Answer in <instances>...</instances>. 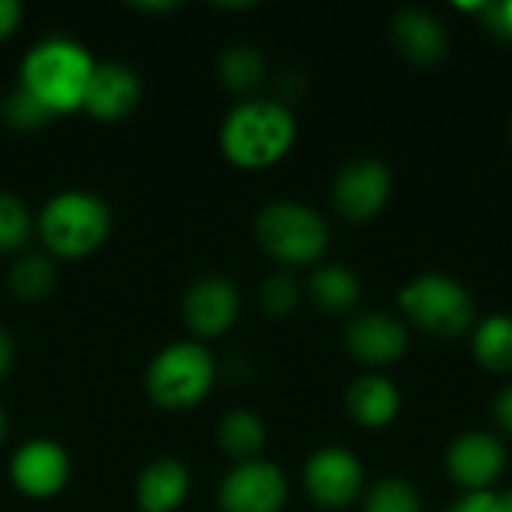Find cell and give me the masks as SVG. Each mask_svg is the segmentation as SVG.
<instances>
[{
  "label": "cell",
  "mask_w": 512,
  "mask_h": 512,
  "mask_svg": "<svg viewBox=\"0 0 512 512\" xmlns=\"http://www.w3.org/2000/svg\"><path fill=\"white\" fill-rule=\"evenodd\" d=\"M297 141V120L288 105L273 99H246L228 111L219 129L225 159L243 171H264L282 162Z\"/></svg>",
  "instance_id": "cell-1"
},
{
  "label": "cell",
  "mask_w": 512,
  "mask_h": 512,
  "mask_svg": "<svg viewBox=\"0 0 512 512\" xmlns=\"http://www.w3.org/2000/svg\"><path fill=\"white\" fill-rule=\"evenodd\" d=\"M18 72V84L30 90L57 117L84 108L96 60L78 39L48 36L24 54Z\"/></svg>",
  "instance_id": "cell-2"
},
{
  "label": "cell",
  "mask_w": 512,
  "mask_h": 512,
  "mask_svg": "<svg viewBox=\"0 0 512 512\" xmlns=\"http://www.w3.org/2000/svg\"><path fill=\"white\" fill-rule=\"evenodd\" d=\"M111 225L108 204L87 189H63L51 195L36 216V231L54 258L93 255L105 246Z\"/></svg>",
  "instance_id": "cell-3"
},
{
  "label": "cell",
  "mask_w": 512,
  "mask_h": 512,
  "mask_svg": "<svg viewBox=\"0 0 512 512\" xmlns=\"http://www.w3.org/2000/svg\"><path fill=\"white\" fill-rule=\"evenodd\" d=\"M255 237L261 249L291 267H306L324 258L330 228L324 216L297 201H270L255 216Z\"/></svg>",
  "instance_id": "cell-4"
},
{
  "label": "cell",
  "mask_w": 512,
  "mask_h": 512,
  "mask_svg": "<svg viewBox=\"0 0 512 512\" xmlns=\"http://www.w3.org/2000/svg\"><path fill=\"white\" fill-rule=\"evenodd\" d=\"M216 381V360L201 342H174L147 366V393L165 411H189L207 399Z\"/></svg>",
  "instance_id": "cell-5"
},
{
  "label": "cell",
  "mask_w": 512,
  "mask_h": 512,
  "mask_svg": "<svg viewBox=\"0 0 512 512\" xmlns=\"http://www.w3.org/2000/svg\"><path fill=\"white\" fill-rule=\"evenodd\" d=\"M399 303L405 315L435 339L465 336L477 315L471 291L447 273H423L411 279L402 288Z\"/></svg>",
  "instance_id": "cell-6"
},
{
  "label": "cell",
  "mask_w": 512,
  "mask_h": 512,
  "mask_svg": "<svg viewBox=\"0 0 512 512\" xmlns=\"http://www.w3.org/2000/svg\"><path fill=\"white\" fill-rule=\"evenodd\" d=\"M393 195V174L381 159L360 156L342 165L333 183V204L348 222H372L384 213Z\"/></svg>",
  "instance_id": "cell-7"
},
{
  "label": "cell",
  "mask_w": 512,
  "mask_h": 512,
  "mask_svg": "<svg viewBox=\"0 0 512 512\" xmlns=\"http://www.w3.org/2000/svg\"><path fill=\"white\" fill-rule=\"evenodd\" d=\"M288 504V480L279 465L255 459L234 465L219 486L222 512H282Z\"/></svg>",
  "instance_id": "cell-8"
},
{
  "label": "cell",
  "mask_w": 512,
  "mask_h": 512,
  "mask_svg": "<svg viewBox=\"0 0 512 512\" xmlns=\"http://www.w3.org/2000/svg\"><path fill=\"white\" fill-rule=\"evenodd\" d=\"M363 465L345 447H321L303 468V486L309 498L324 510H345L363 492Z\"/></svg>",
  "instance_id": "cell-9"
},
{
  "label": "cell",
  "mask_w": 512,
  "mask_h": 512,
  "mask_svg": "<svg viewBox=\"0 0 512 512\" xmlns=\"http://www.w3.org/2000/svg\"><path fill=\"white\" fill-rule=\"evenodd\" d=\"M72 474L69 453L48 438H33L21 444L9 462L12 486L27 498H54L66 489Z\"/></svg>",
  "instance_id": "cell-10"
},
{
  "label": "cell",
  "mask_w": 512,
  "mask_h": 512,
  "mask_svg": "<svg viewBox=\"0 0 512 512\" xmlns=\"http://www.w3.org/2000/svg\"><path fill=\"white\" fill-rule=\"evenodd\" d=\"M240 318V291L228 276H201L186 288L183 321L192 333L213 339L234 327Z\"/></svg>",
  "instance_id": "cell-11"
},
{
  "label": "cell",
  "mask_w": 512,
  "mask_h": 512,
  "mask_svg": "<svg viewBox=\"0 0 512 512\" xmlns=\"http://www.w3.org/2000/svg\"><path fill=\"white\" fill-rule=\"evenodd\" d=\"M447 471L456 486L471 492H492L507 471V447L489 432H468L453 441L447 453Z\"/></svg>",
  "instance_id": "cell-12"
},
{
  "label": "cell",
  "mask_w": 512,
  "mask_h": 512,
  "mask_svg": "<svg viewBox=\"0 0 512 512\" xmlns=\"http://www.w3.org/2000/svg\"><path fill=\"white\" fill-rule=\"evenodd\" d=\"M141 96H144L141 75L126 63L108 60V63H96L81 111H87L102 123H117L138 108Z\"/></svg>",
  "instance_id": "cell-13"
},
{
  "label": "cell",
  "mask_w": 512,
  "mask_h": 512,
  "mask_svg": "<svg viewBox=\"0 0 512 512\" xmlns=\"http://www.w3.org/2000/svg\"><path fill=\"white\" fill-rule=\"evenodd\" d=\"M408 327L387 312H366L351 318L345 348L366 366H393L408 354Z\"/></svg>",
  "instance_id": "cell-14"
},
{
  "label": "cell",
  "mask_w": 512,
  "mask_h": 512,
  "mask_svg": "<svg viewBox=\"0 0 512 512\" xmlns=\"http://www.w3.org/2000/svg\"><path fill=\"white\" fill-rule=\"evenodd\" d=\"M390 36L399 54L414 66H435L447 57V45H450L447 27L429 9H417V6L399 9L390 21Z\"/></svg>",
  "instance_id": "cell-15"
},
{
  "label": "cell",
  "mask_w": 512,
  "mask_h": 512,
  "mask_svg": "<svg viewBox=\"0 0 512 512\" xmlns=\"http://www.w3.org/2000/svg\"><path fill=\"white\" fill-rule=\"evenodd\" d=\"M192 489L189 468L171 456L153 459L135 483V501L141 512H177Z\"/></svg>",
  "instance_id": "cell-16"
},
{
  "label": "cell",
  "mask_w": 512,
  "mask_h": 512,
  "mask_svg": "<svg viewBox=\"0 0 512 512\" xmlns=\"http://www.w3.org/2000/svg\"><path fill=\"white\" fill-rule=\"evenodd\" d=\"M348 414L363 429H384L399 417L402 396L399 387L384 375H363L348 390Z\"/></svg>",
  "instance_id": "cell-17"
},
{
  "label": "cell",
  "mask_w": 512,
  "mask_h": 512,
  "mask_svg": "<svg viewBox=\"0 0 512 512\" xmlns=\"http://www.w3.org/2000/svg\"><path fill=\"white\" fill-rule=\"evenodd\" d=\"M306 288H309L312 303L324 315H348V312H354L357 303H360V294H363L357 273L348 270V267H339V264L318 267Z\"/></svg>",
  "instance_id": "cell-18"
},
{
  "label": "cell",
  "mask_w": 512,
  "mask_h": 512,
  "mask_svg": "<svg viewBox=\"0 0 512 512\" xmlns=\"http://www.w3.org/2000/svg\"><path fill=\"white\" fill-rule=\"evenodd\" d=\"M219 447L240 465V462H255L261 450L267 447V426L258 414L252 411H231L219 423Z\"/></svg>",
  "instance_id": "cell-19"
},
{
  "label": "cell",
  "mask_w": 512,
  "mask_h": 512,
  "mask_svg": "<svg viewBox=\"0 0 512 512\" xmlns=\"http://www.w3.org/2000/svg\"><path fill=\"white\" fill-rule=\"evenodd\" d=\"M474 357L486 372L510 375L512 372V318L492 315L474 333Z\"/></svg>",
  "instance_id": "cell-20"
},
{
  "label": "cell",
  "mask_w": 512,
  "mask_h": 512,
  "mask_svg": "<svg viewBox=\"0 0 512 512\" xmlns=\"http://www.w3.org/2000/svg\"><path fill=\"white\" fill-rule=\"evenodd\" d=\"M219 78L228 90L234 93H249L255 90L264 75H267V60L264 54L255 48V45H246V42H237V45H228L222 54H219Z\"/></svg>",
  "instance_id": "cell-21"
},
{
  "label": "cell",
  "mask_w": 512,
  "mask_h": 512,
  "mask_svg": "<svg viewBox=\"0 0 512 512\" xmlns=\"http://www.w3.org/2000/svg\"><path fill=\"white\" fill-rule=\"evenodd\" d=\"M57 267L48 255H24L9 270V291L24 303H39L54 291Z\"/></svg>",
  "instance_id": "cell-22"
},
{
  "label": "cell",
  "mask_w": 512,
  "mask_h": 512,
  "mask_svg": "<svg viewBox=\"0 0 512 512\" xmlns=\"http://www.w3.org/2000/svg\"><path fill=\"white\" fill-rule=\"evenodd\" d=\"M363 512H423V501L408 480L384 477L366 492Z\"/></svg>",
  "instance_id": "cell-23"
},
{
  "label": "cell",
  "mask_w": 512,
  "mask_h": 512,
  "mask_svg": "<svg viewBox=\"0 0 512 512\" xmlns=\"http://www.w3.org/2000/svg\"><path fill=\"white\" fill-rule=\"evenodd\" d=\"M0 117H3L6 126H12V129H18V132H33V129H42L45 123L54 120V114H51L30 90H24L21 84H15V87L3 96V102H0Z\"/></svg>",
  "instance_id": "cell-24"
},
{
  "label": "cell",
  "mask_w": 512,
  "mask_h": 512,
  "mask_svg": "<svg viewBox=\"0 0 512 512\" xmlns=\"http://www.w3.org/2000/svg\"><path fill=\"white\" fill-rule=\"evenodd\" d=\"M33 231V216L30 207L12 195L0 189V252H15L27 243Z\"/></svg>",
  "instance_id": "cell-25"
},
{
  "label": "cell",
  "mask_w": 512,
  "mask_h": 512,
  "mask_svg": "<svg viewBox=\"0 0 512 512\" xmlns=\"http://www.w3.org/2000/svg\"><path fill=\"white\" fill-rule=\"evenodd\" d=\"M258 303L270 318H288L300 306V282L291 273H273L261 282Z\"/></svg>",
  "instance_id": "cell-26"
},
{
  "label": "cell",
  "mask_w": 512,
  "mask_h": 512,
  "mask_svg": "<svg viewBox=\"0 0 512 512\" xmlns=\"http://www.w3.org/2000/svg\"><path fill=\"white\" fill-rule=\"evenodd\" d=\"M486 27L492 33H498L501 39L512 42V0H504V3H486Z\"/></svg>",
  "instance_id": "cell-27"
},
{
  "label": "cell",
  "mask_w": 512,
  "mask_h": 512,
  "mask_svg": "<svg viewBox=\"0 0 512 512\" xmlns=\"http://www.w3.org/2000/svg\"><path fill=\"white\" fill-rule=\"evenodd\" d=\"M447 512H501V495H495V492H471Z\"/></svg>",
  "instance_id": "cell-28"
},
{
  "label": "cell",
  "mask_w": 512,
  "mask_h": 512,
  "mask_svg": "<svg viewBox=\"0 0 512 512\" xmlns=\"http://www.w3.org/2000/svg\"><path fill=\"white\" fill-rule=\"evenodd\" d=\"M21 15H24L21 3H15V0H0V39L12 36V33L18 30Z\"/></svg>",
  "instance_id": "cell-29"
},
{
  "label": "cell",
  "mask_w": 512,
  "mask_h": 512,
  "mask_svg": "<svg viewBox=\"0 0 512 512\" xmlns=\"http://www.w3.org/2000/svg\"><path fill=\"white\" fill-rule=\"evenodd\" d=\"M495 420H498V426L504 432L512 435V384L507 390H501L498 399H495Z\"/></svg>",
  "instance_id": "cell-30"
},
{
  "label": "cell",
  "mask_w": 512,
  "mask_h": 512,
  "mask_svg": "<svg viewBox=\"0 0 512 512\" xmlns=\"http://www.w3.org/2000/svg\"><path fill=\"white\" fill-rule=\"evenodd\" d=\"M12 363H15V339L6 327H0V381L9 375Z\"/></svg>",
  "instance_id": "cell-31"
},
{
  "label": "cell",
  "mask_w": 512,
  "mask_h": 512,
  "mask_svg": "<svg viewBox=\"0 0 512 512\" xmlns=\"http://www.w3.org/2000/svg\"><path fill=\"white\" fill-rule=\"evenodd\" d=\"M141 12H171L177 9V3H138Z\"/></svg>",
  "instance_id": "cell-32"
},
{
  "label": "cell",
  "mask_w": 512,
  "mask_h": 512,
  "mask_svg": "<svg viewBox=\"0 0 512 512\" xmlns=\"http://www.w3.org/2000/svg\"><path fill=\"white\" fill-rule=\"evenodd\" d=\"M6 435H9V417H6V411L0 408V447H3V441H6Z\"/></svg>",
  "instance_id": "cell-33"
},
{
  "label": "cell",
  "mask_w": 512,
  "mask_h": 512,
  "mask_svg": "<svg viewBox=\"0 0 512 512\" xmlns=\"http://www.w3.org/2000/svg\"><path fill=\"white\" fill-rule=\"evenodd\" d=\"M501 512H512V492L501 495Z\"/></svg>",
  "instance_id": "cell-34"
},
{
  "label": "cell",
  "mask_w": 512,
  "mask_h": 512,
  "mask_svg": "<svg viewBox=\"0 0 512 512\" xmlns=\"http://www.w3.org/2000/svg\"><path fill=\"white\" fill-rule=\"evenodd\" d=\"M510 138H512V126H510Z\"/></svg>",
  "instance_id": "cell-35"
}]
</instances>
